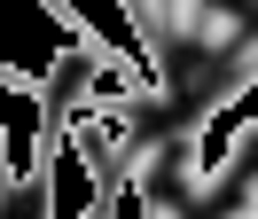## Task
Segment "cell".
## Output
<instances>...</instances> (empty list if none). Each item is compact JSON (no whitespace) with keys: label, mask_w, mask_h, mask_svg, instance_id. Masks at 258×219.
<instances>
[{"label":"cell","mask_w":258,"mask_h":219,"mask_svg":"<svg viewBox=\"0 0 258 219\" xmlns=\"http://www.w3.org/2000/svg\"><path fill=\"white\" fill-rule=\"evenodd\" d=\"M242 102H250V86H235V94H227V102L188 133V165H180V172H188V188H219L227 172H235V125H242Z\"/></svg>","instance_id":"obj_1"},{"label":"cell","mask_w":258,"mask_h":219,"mask_svg":"<svg viewBox=\"0 0 258 219\" xmlns=\"http://www.w3.org/2000/svg\"><path fill=\"white\" fill-rule=\"evenodd\" d=\"M39 8H47V16H55V24H63V31H71V47H102V31H94V24H86V16H79V8H71V0H39Z\"/></svg>","instance_id":"obj_2"},{"label":"cell","mask_w":258,"mask_h":219,"mask_svg":"<svg viewBox=\"0 0 258 219\" xmlns=\"http://www.w3.org/2000/svg\"><path fill=\"white\" fill-rule=\"evenodd\" d=\"M235 165L258 180V118H242V125H235Z\"/></svg>","instance_id":"obj_3"},{"label":"cell","mask_w":258,"mask_h":219,"mask_svg":"<svg viewBox=\"0 0 258 219\" xmlns=\"http://www.w3.org/2000/svg\"><path fill=\"white\" fill-rule=\"evenodd\" d=\"M157 31H188V0H157Z\"/></svg>","instance_id":"obj_4"},{"label":"cell","mask_w":258,"mask_h":219,"mask_svg":"<svg viewBox=\"0 0 258 219\" xmlns=\"http://www.w3.org/2000/svg\"><path fill=\"white\" fill-rule=\"evenodd\" d=\"M235 219H258V180H250V196H242V211Z\"/></svg>","instance_id":"obj_5"},{"label":"cell","mask_w":258,"mask_h":219,"mask_svg":"<svg viewBox=\"0 0 258 219\" xmlns=\"http://www.w3.org/2000/svg\"><path fill=\"white\" fill-rule=\"evenodd\" d=\"M188 31H196V0H188Z\"/></svg>","instance_id":"obj_6"},{"label":"cell","mask_w":258,"mask_h":219,"mask_svg":"<svg viewBox=\"0 0 258 219\" xmlns=\"http://www.w3.org/2000/svg\"><path fill=\"white\" fill-rule=\"evenodd\" d=\"M0 78H8V63H0Z\"/></svg>","instance_id":"obj_7"}]
</instances>
